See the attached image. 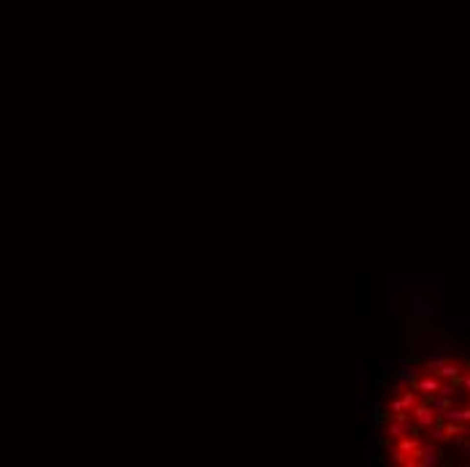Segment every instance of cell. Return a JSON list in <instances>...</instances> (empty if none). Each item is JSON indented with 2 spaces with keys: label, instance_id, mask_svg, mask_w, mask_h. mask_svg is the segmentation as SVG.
I'll use <instances>...</instances> for the list:
<instances>
[{
  "label": "cell",
  "instance_id": "6da1fadb",
  "mask_svg": "<svg viewBox=\"0 0 470 467\" xmlns=\"http://www.w3.org/2000/svg\"><path fill=\"white\" fill-rule=\"evenodd\" d=\"M411 421L416 424V429H419V432H424V429H429V427H432V424L438 421V413H435V410H432V408H429V405L422 400V403H419L416 408L411 410Z\"/></svg>",
  "mask_w": 470,
  "mask_h": 467
},
{
  "label": "cell",
  "instance_id": "7a4b0ae2",
  "mask_svg": "<svg viewBox=\"0 0 470 467\" xmlns=\"http://www.w3.org/2000/svg\"><path fill=\"white\" fill-rule=\"evenodd\" d=\"M465 370V362H459V359H454V356H449L446 362L441 365V368L435 370V375L441 381H457V375Z\"/></svg>",
  "mask_w": 470,
  "mask_h": 467
},
{
  "label": "cell",
  "instance_id": "3957f363",
  "mask_svg": "<svg viewBox=\"0 0 470 467\" xmlns=\"http://www.w3.org/2000/svg\"><path fill=\"white\" fill-rule=\"evenodd\" d=\"M438 443H422V448H419V462L416 465L419 467H432V465H438Z\"/></svg>",
  "mask_w": 470,
  "mask_h": 467
}]
</instances>
